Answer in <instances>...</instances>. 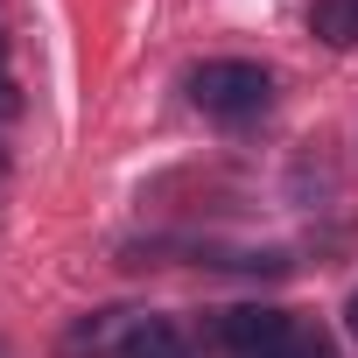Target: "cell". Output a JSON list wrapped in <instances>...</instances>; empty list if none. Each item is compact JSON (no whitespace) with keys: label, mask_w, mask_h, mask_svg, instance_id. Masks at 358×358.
<instances>
[{"label":"cell","mask_w":358,"mask_h":358,"mask_svg":"<svg viewBox=\"0 0 358 358\" xmlns=\"http://www.w3.org/2000/svg\"><path fill=\"white\" fill-rule=\"evenodd\" d=\"M267 92H274V78L260 64H246V57H218V64H197L190 71V99L211 120H246V113L267 106Z\"/></svg>","instance_id":"obj_1"},{"label":"cell","mask_w":358,"mask_h":358,"mask_svg":"<svg viewBox=\"0 0 358 358\" xmlns=\"http://www.w3.org/2000/svg\"><path fill=\"white\" fill-rule=\"evenodd\" d=\"M218 337H225L239 358H267V351L288 337V316H281V309H253V302H246V309H232V316L218 323Z\"/></svg>","instance_id":"obj_2"},{"label":"cell","mask_w":358,"mask_h":358,"mask_svg":"<svg viewBox=\"0 0 358 358\" xmlns=\"http://www.w3.org/2000/svg\"><path fill=\"white\" fill-rule=\"evenodd\" d=\"M309 36H323L330 50H351L358 43V0H316L309 8Z\"/></svg>","instance_id":"obj_3"},{"label":"cell","mask_w":358,"mask_h":358,"mask_svg":"<svg viewBox=\"0 0 358 358\" xmlns=\"http://www.w3.org/2000/svg\"><path fill=\"white\" fill-rule=\"evenodd\" d=\"M127 358H183V344H176V330H169V323H155V316H148V323L127 337Z\"/></svg>","instance_id":"obj_4"},{"label":"cell","mask_w":358,"mask_h":358,"mask_svg":"<svg viewBox=\"0 0 358 358\" xmlns=\"http://www.w3.org/2000/svg\"><path fill=\"white\" fill-rule=\"evenodd\" d=\"M267 358H330V337H323V330H302V323H288V337H281Z\"/></svg>","instance_id":"obj_5"},{"label":"cell","mask_w":358,"mask_h":358,"mask_svg":"<svg viewBox=\"0 0 358 358\" xmlns=\"http://www.w3.org/2000/svg\"><path fill=\"white\" fill-rule=\"evenodd\" d=\"M15 113H22V92H15L8 78H0V120H15Z\"/></svg>","instance_id":"obj_6"},{"label":"cell","mask_w":358,"mask_h":358,"mask_svg":"<svg viewBox=\"0 0 358 358\" xmlns=\"http://www.w3.org/2000/svg\"><path fill=\"white\" fill-rule=\"evenodd\" d=\"M344 323H351V337H358V295H351V302H344Z\"/></svg>","instance_id":"obj_7"},{"label":"cell","mask_w":358,"mask_h":358,"mask_svg":"<svg viewBox=\"0 0 358 358\" xmlns=\"http://www.w3.org/2000/svg\"><path fill=\"white\" fill-rule=\"evenodd\" d=\"M0 50H8V36H0Z\"/></svg>","instance_id":"obj_8"},{"label":"cell","mask_w":358,"mask_h":358,"mask_svg":"<svg viewBox=\"0 0 358 358\" xmlns=\"http://www.w3.org/2000/svg\"><path fill=\"white\" fill-rule=\"evenodd\" d=\"M0 169H8V162H0Z\"/></svg>","instance_id":"obj_9"}]
</instances>
